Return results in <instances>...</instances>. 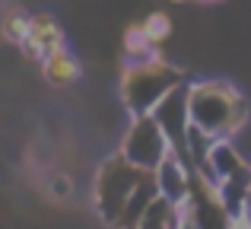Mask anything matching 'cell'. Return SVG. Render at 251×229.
<instances>
[{
	"label": "cell",
	"mask_w": 251,
	"mask_h": 229,
	"mask_svg": "<svg viewBox=\"0 0 251 229\" xmlns=\"http://www.w3.org/2000/svg\"><path fill=\"white\" fill-rule=\"evenodd\" d=\"M121 51H124V61H121V64H147V61L162 57V51L147 38L143 23H130L127 29H124V35H121Z\"/></svg>",
	"instance_id": "obj_10"
},
{
	"label": "cell",
	"mask_w": 251,
	"mask_h": 229,
	"mask_svg": "<svg viewBox=\"0 0 251 229\" xmlns=\"http://www.w3.org/2000/svg\"><path fill=\"white\" fill-rule=\"evenodd\" d=\"M159 127L166 130L172 150L184 153V140H188V127H191V112H188V96H184V86L172 89L166 99L153 108Z\"/></svg>",
	"instance_id": "obj_6"
},
{
	"label": "cell",
	"mask_w": 251,
	"mask_h": 229,
	"mask_svg": "<svg viewBox=\"0 0 251 229\" xmlns=\"http://www.w3.org/2000/svg\"><path fill=\"white\" fill-rule=\"evenodd\" d=\"M137 229H178L175 226V201H169V198L159 194V198L147 207V213L140 217V226Z\"/></svg>",
	"instance_id": "obj_13"
},
{
	"label": "cell",
	"mask_w": 251,
	"mask_h": 229,
	"mask_svg": "<svg viewBox=\"0 0 251 229\" xmlns=\"http://www.w3.org/2000/svg\"><path fill=\"white\" fill-rule=\"evenodd\" d=\"M0 229H6V226H0Z\"/></svg>",
	"instance_id": "obj_22"
},
{
	"label": "cell",
	"mask_w": 251,
	"mask_h": 229,
	"mask_svg": "<svg viewBox=\"0 0 251 229\" xmlns=\"http://www.w3.org/2000/svg\"><path fill=\"white\" fill-rule=\"evenodd\" d=\"M153 178H156V188H159L162 198L181 201L184 194H191V188H194V166L188 162V156H184V153L169 150V156L156 166Z\"/></svg>",
	"instance_id": "obj_7"
},
{
	"label": "cell",
	"mask_w": 251,
	"mask_h": 229,
	"mask_svg": "<svg viewBox=\"0 0 251 229\" xmlns=\"http://www.w3.org/2000/svg\"><path fill=\"white\" fill-rule=\"evenodd\" d=\"M64 48H67V32L61 29V23L51 13H32V35H29V42L19 45L25 61L42 64L45 57L57 54Z\"/></svg>",
	"instance_id": "obj_5"
},
{
	"label": "cell",
	"mask_w": 251,
	"mask_h": 229,
	"mask_svg": "<svg viewBox=\"0 0 251 229\" xmlns=\"http://www.w3.org/2000/svg\"><path fill=\"white\" fill-rule=\"evenodd\" d=\"M226 229H251V210L248 207L239 210V213H229V226Z\"/></svg>",
	"instance_id": "obj_17"
},
{
	"label": "cell",
	"mask_w": 251,
	"mask_h": 229,
	"mask_svg": "<svg viewBox=\"0 0 251 229\" xmlns=\"http://www.w3.org/2000/svg\"><path fill=\"white\" fill-rule=\"evenodd\" d=\"M169 3H188V0H169Z\"/></svg>",
	"instance_id": "obj_20"
},
{
	"label": "cell",
	"mask_w": 251,
	"mask_h": 229,
	"mask_svg": "<svg viewBox=\"0 0 251 229\" xmlns=\"http://www.w3.org/2000/svg\"><path fill=\"white\" fill-rule=\"evenodd\" d=\"M181 67L166 61V54L147 64H121V76H118V96H121L127 115H153V108L172 93V89L184 86Z\"/></svg>",
	"instance_id": "obj_2"
},
{
	"label": "cell",
	"mask_w": 251,
	"mask_h": 229,
	"mask_svg": "<svg viewBox=\"0 0 251 229\" xmlns=\"http://www.w3.org/2000/svg\"><path fill=\"white\" fill-rule=\"evenodd\" d=\"M156 198H159V188H156V178L150 175V178L127 198V204H124V210H121V217H118V223L111 226V229H137V226H140V217L147 213V207L153 204Z\"/></svg>",
	"instance_id": "obj_11"
},
{
	"label": "cell",
	"mask_w": 251,
	"mask_h": 229,
	"mask_svg": "<svg viewBox=\"0 0 251 229\" xmlns=\"http://www.w3.org/2000/svg\"><path fill=\"white\" fill-rule=\"evenodd\" d=\"M245 207L251 210V181H248V204H245Z\"/></svg>",
	"instance_id": "obj_19"
},
{
	"label": "cell",
	"mask_w": 251,
	"mask_h": 229,
	"mask_svg": "<svg viewBox=\"0 0 251 229\" xmlns=\"http://www.w3.org/2000/svg\"><path fill=\"white\" fill-rule=\"evenodd\" d=\"M191 121L220 137L239 140L251 124L248 96L232 80H188L184 83Z\"/></svg>",
	"instance_id": "obj_1"
},
{
	"label": "cell",
	"mask_w": 251,
	"mask_h": 229,
	"mask_svg": "<svg viewBox=\"0 0 251 229\" xmlns=\"http://www.w3.org/2000/svg\"><path fill=\"white\" fill-rule=\"evenodd\" d=\"M150 178V172L130 166L121 153L105 156V162L92 175V207L105 226H115L127 198Z\"/></svg>",
	"instance_id": "obj_3"
},
{
	"label": "cell",
	"mask_w": 251,
	"mask_h": 229,
	"mask_svg": "<svg viewBox=\"0 0 251 229\" xmlns=\"http://www.w3.org/2000/svg\"><path fill=\"white\" fill-rule=\"evenodd\" d=\"M48 194H51L54 201H67L70 194H74V181H70V175H67V172L48 175Z\"/></svg>",
	"instance_id": "obj_16"
},
{
	"label": "cell",
	"mask_w": 251,
	"mask_h": 229,
	"mask_svg": "<svg viewBox=\"0 0 251 229\" xmlns=\"http://www.w3.org/2000/svg\"><path fill=\"white\" fill-rule=\"evenodd\" d=\"M143 32H147V38L156 45V48H162V45L172 38V19H169V13H162V10L147 13V16H143Z\"/></svg>",
	"instance_id": "obj_15"
},
{
	"label": "cell",
	"mask_w": 251,
	"mask_h": 229,
	"mask_svg": "<svg viewBox=\"0 0 251 229\" xmlns=\"http://www.w3.org/2000/svg\"><path fill=\"white\" fill-rule=\"evenodd\" d=\"M194 3H203V6H216V3H226V0H194Z\"/></svg>",
	"instance_id": "obj_18"
},
{
	"label": "cell",
	"mask_w": 251,
	"mask_h": 229,
	"mask_svg": "<svg viewBox=\"0 0 251 229\" xmlns=\"http://www.w3.org/2000/svg\"><path fill=\"white\" fill-rule=\"evenodd\" d=\"M188 229H201V226H188Z\"/></svg>",
	"instance_id": "obj_21"
},
{
	"label": "cell",
	"mask_w": 251,
	"mask_h": 229,
	"mask_svg": "<svg viewBox=\"0 0 251 229\" xmlns=\"http://www.w3.org/2000/svg\"><path fill=\"white\" fill-rule=\"evenodd\" d=\"M0 35L6 38L10 45H23V42H29V35H32V13H25V10H10L3 16V25H0Z\"/></svg>",
	"instance_id": "obj_14"
},
{
	"label": "cell",
	"mask_w": 251,
	"mask_h": 229,
	"mask_svg": "<svg viewBox=\"0 0 251 229\" xmlns=\"http://www.w3.org/2000/svg\"><path fill=\"white\" fill-rule=\"evenodd\" d=\"M207 169L216 175V178H232L239 172H248L251 169V159L245 156V150L239 147V140L232 137H220L210 150V159H207Z\"/></svg>",
	"instance_id": "obj_8"
},
{
	"label": "cell",
	"mask_w": 251,
	"mask_h": 229,
	"mask_svg": "<svg viewBox=\"0 0 251 229\" xmlns=\"http://www.w3.org/2000/svg\"><path fill=\"white\" fill-rule=\"evenodd\" d=\"M216 140H220V134H213V130H207V127H201V124L191 121L188 140H184V156H188L191 166H194V169H207L210 150H213Z\"/></svg>",
	"instance_id": "obj_12"
},
{
	"label": "cell",
	"mask_w": 251,
	"mask_h": 229,
	"mask_svg": "<svg viewBox=\"0 0 251 229\" xmlns=\"http://www.w3.org/2000/svg\"><path fill=\"white\" fill-rule=\"evenodd\" d=\"M169 150H172V143H169L166 130L159 127L156 115H130L127 130L121 134V143H118V153L130 166L153 175L156 166L169 156Z\"/></svg>",
	"instance_id": "obj_4"
},
{
	"label": "cell",
	"mask_w": 251,
	"mask_h": 229,
	"mask_svg": "<svg viewBox=\"0 0 251 229\" xmlns=\"http://www.w3.org/2000/svg\"><path fill=\"white\" fill-rule=\"evenodd\" d=\"M38 67H42L45 80H48L51 86H57V89L74 86V83L83 76V64H80V57H76L70 48L57 51V54H51V57H45Z\"/></svg>",
	"instance_id": "obj_9"
}]
</instances>
